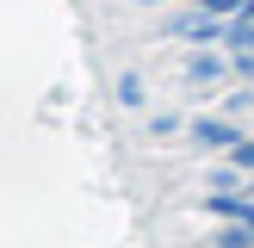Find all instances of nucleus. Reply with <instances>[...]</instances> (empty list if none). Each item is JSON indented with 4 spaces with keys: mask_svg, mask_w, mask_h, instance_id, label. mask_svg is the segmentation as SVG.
I'll return each mask as SVG.
<instances>
[{
    "mask_svg": "<svg viewBox=\"0 0 254 248\" xmlns=\"http://www.w3.org/2000/svg\"><path fill=\"white\" fill-rule=\"evenodd\" d=\"M198 12H211V19H242L248 0H198Z\"/></svg>",
    "mask_w": 254,
    "mask_h": 248,
    "instance_id": "20e7f679",
    "label": "nucleus"
},
{
    "mask_svg": "<svg viewBox=\"0 0 254 248\" xmlns=\"http://www.w3.org/2000/svg\"><path fill=\"white\" fill-rule=\"evenodd\" d=\"M211 248H254V236H242V230H230V236H217Z\"/></svg>",
    "mask_w": 254,
    "mask_h": 248,
    "instance_id": "39448f33",
    "label": "nucleus"
},
{
    "mask_svg": "<svg viewBox=\"0 0 254 248\" xmlns=\"http://www.w3.org/2000/svg\"><path fill=\"white\" fill-rule=\"evenodd\" d=\"M223 31H230V19H211V12H198V6L168 25V37H180V44H192V50H205V44L223 50Z\"/></svg>",
    "mask_w": 254,
    "mask_h": 248,
    "instance_id": "f257e3e1",
    "label": "nucleus"
},
{
    "mask_svg": "<svg viewBox=\"0 0 254 248\" xmlns=\"http://www.w3.org/2000/svg\"><path fill=\"white\" fill-rule=\"evenodd\" d=\"M223 50H236V56H254V19H230V31H223Z\"/></svg>",
    "mask_w": 254,
    "mask_h": 248,
    "instance_id": "7ed1b4c3",
    "label": "nucleus"
},
{
    "mask_svg": "<svg viewBox=\"0 0 254 248\" xmlns=\"http://www.w3.org/2000/svg\"><path fill=\"white\" fill-rule=\"evenodd\" d=\"M192 130H198V143H205V149H236V143H242V130L223 124V118H198Z\"/></svg>",
    "mask_w": 254,
    "mask_h": 248,
    "instance_id": "f03ea898",
    "label": "nucleus"
}]
</instances>
